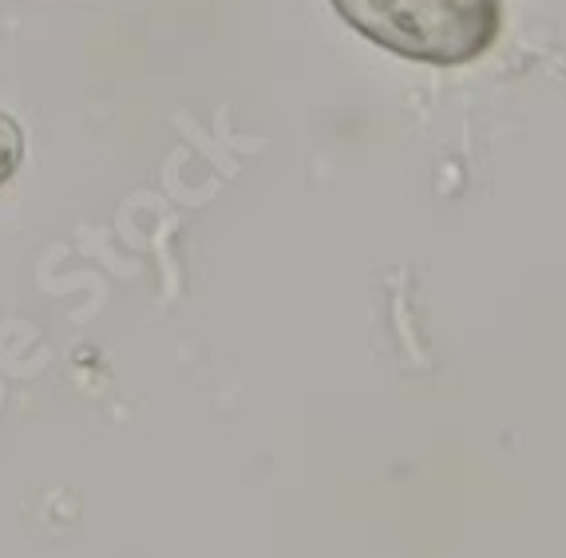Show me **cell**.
<instances>
[{"instance_id":"2","label":"cell","mask_w":566,"mask_h":558,"mask_svg":"<svg viewBox=\"0 0 566 558\" xmlns=\"http://www.w3.org/2000/svg\"><path fill=\"white\" fill-rule=\"evenodd\" d=\"M20 162H24V131L9 112H0V187L12 182Z\"/></svg>"},{"instance_id":"1","label":"cell","mask_w":566,"mask_h":558,"mask_svg":"<svg viewBox=\"0 0 566 558\" xmlns=\"http://www.w3.org/2000/svg\"><path fill=\"white\" fill-rule=\"evenodd\" d=\"M368 44L416 64L460 67L495 48L503 0H329Z\"/></svg>"}]
</instances>
